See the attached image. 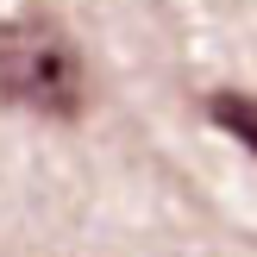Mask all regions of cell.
I'll return each mask as SVG.
<instances>
[{"instance_id": "1", "label": "cell", "mask_w": 257, "mask_h": 257, "mask_svg": "<svg viewBox=\"0 0 257 257\" xmlns=\"http://www.w3.org/2000/svg\"><path fill=\"white\" fill-rule=\"evenodd\" d=\"M0 100L69 119L82 107V63L50 25H0Z\"/></svg>"}, {"instance_id": "2", "label": "cell", "mask_w": 257, "mask_h": 257, "mask_svg": "<svg viewBox=\"0 0 257 257\" xmlns=\"http://www.w3.org/2000/svg\"><path fill=\"white\" fill-rule=\"evenodd\" d=\"M213 119H220L238 145L257 151V100H251V94H213Z\"/></svg>"}]
</instances>
